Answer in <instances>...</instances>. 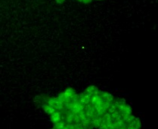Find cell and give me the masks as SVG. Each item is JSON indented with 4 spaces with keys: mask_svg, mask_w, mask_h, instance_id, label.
Segmentation results:
<instances>
[{
    "mask_svg": "<svg viewBox=\"0 0 158 129\" xmlns=\"http://www.w3.org/2000/svg\"><path fill=\"white\" fill-rule=\"evenodd\" d=\"M141 127V121L139 118H135L127 125V129H139Z\"/></svg>",
    "mask_w": 158,
    "mask_h": 129,
    "instance_id": "obj_1",
    "label": "cell"
},
{
    "mask_svg": "<svg viewBox=\"0 0 158 129\" xmlns=\"http://www.w3.org/2000/svg\"><path fill=\"white\" fill-rule=\"evenodd\" d=\"M50 116H51L52 122L54 124H56V123L59 122L62 120V116H61L60 111H54L52 114L50 115Z\"/></svg>",
    "mask_w": 158,
    "mask_h": 129,
    "instance_id": "obj_2",
    "label": "cell"
},
{
    "mask_svg": "<svg viewBox=\"0 0 158 129\" xmlns=\"http://www.w3.org/2000/svg\"><path fill=\"white\" fill-rule=\"evenodd\" d=\"M86 94H89L90 96H92L94 94H97L100 92V90L98 89V88L95 87V86H90V87L87 88L85 90V92Z\"/></svg>",
    "mask_w": 158,
    "mask_h": 129,
    "instance_id": "obj_3",
    "label": "cell"
},
{
    "mask_svg": "<svg viewBox=\"0 0 158 129\" xmlns=\"http://www.w3.org/2000/svg\"><path fill=\"white\" fill-rule=\"evenodd\" d=\"M77 1H79V2H83V3H84V4H89V3H91V1L92 0H77Z\"/></svg>",
    "mask_w": 158,
    "mask_h": 129,
    "instance_id": "obj_4",
    "label": "cell"
},
{
    "mask_svg": "<svg viewBox=\"0 0 158 129\" xmlns=\"http://www.w3.org/2000/svg\"><path fill=\"white\" fill-rule=\"evenodd\" d=\"M65 0H56V2H58V3H60V4L61 3H62V2H65Z\"/></svg>",
    "mask_w": 158,
    "mask_h": 129,
    "instance_id": "obj_5",
    "label": "cell"
},
{
    "mask_svg": "<svg viewBox=\"0 0 158 129\" xmlns=\"http://www.w3.org/2000/svg\"><path fill=\"white\" fill-rule=\"evenodd\" d=\"M98 1H101V0H98Z\"/></svg>",
    "mask_w": 158,
    "mask_h": 129,
    "instance_id": "obj_6",
    "label": "cell"
}]
</instances>
